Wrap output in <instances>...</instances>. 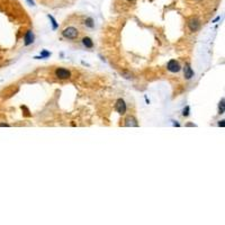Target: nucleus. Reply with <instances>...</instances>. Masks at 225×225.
<instances>
[{"label": "nucleus", "instance_id": "obj_8", "mask_svg": "<svg viewBox=\"0 0 225 225\" xmlns=\"http://www.w3.org/2000/svg\"><path fill=\"white\" fill-rule=\"evenodd\" d=\"M192 77H194V71H192V69L190 68L189 64H186V66H185V78L186 79H191Z\"/></svg>", "mask_w": 225, "mask_h": 225}, {"label": "nucleus", "instance_id": "obj_9", "mask_svg": "<svg viewBox=\"0 0 225 225\" xmlns=\"http://www.w3.org/2000/svg\"><path fill=\"white\" fill-rule=\"evenodd\" d=\"M82 44H83L87 48H92V47H94V42L91 41V38H90V37H83V38H82Z\"/></svg>", "mask_w": 225, "mask_h": 225}, {"label": "nucleus", "instance_id": "obj_1", "mask_svg": "<svg viewBox=\"0 0 225 225\" xmlns=\"http://www.w3.org/2000/svg\"><path fill=\"white\" fill-rule=\"evenodd\" d=\"M62 35L66 38H69V39H75V38L79 36V32L75 27H68L66 29H63Z\"/></svg>", "mask_w": 225, "mask_h": 225}, {"label": "nucleus", "instance_id": "obj_5", "mask_svg": "<svg viewBox=\"0 0 225 225\" xmlns=\"http://www.w3.org/2000/svg\"><path fill=\"white\" fill-rule=\"evenodd\" d=\"M188 26H189V29H190L191 32H196V31L199 29L200 23H199V20L197 18H191L188 22Z\"/></svg>", "mask_w": 225, "mask_h": 225}, {"label": "nucleus", "instance_id": "obj_16", "mask_svg": "<svg viewBox=\"0 0 225 225\" xmlns=\"http://www.w3.org/2000/svg\"><path fill=\"white\" fill-rule=\"evenodd\" d=\"M218 126H222V127H224V123H223V121H221V122L218 123Z\"/></svg>", "mask_w": 225, "mask_h": 225}, {"label": "nucleus", "instance_id": "obj_11", "mask_svg": "<svg viewBox=\"0 0 225 225\" xmlns=\"http://www.w3.org/2000/svg\"><path fill=\"white\" fill-rule=\"evenodd\" d=\"M48 18H50V19H51V20H52V24H53V28L55 29V28L57 27V24H56V20H55V19H54V18H53L52 16H50V15H48Z\"/></svg>", "mask_w": 225, "mask_h": 225}, {"label": "nucleus", "instance_id": "obj_6", "mask_svg": "<svg viewBox=\"0 0 225 225\" xmlns=\"http://www.w3.org/2000/svg\"><path fill=\"white\" fill-rule=\"evenodd\" d=\"M34 42V34L32 31H28L25 35V45H31Z\"/></svg>", "mask_w": 225, "mask_h": 225}, {"label": "nucleus", "instance_id": "obj_18", "mask_svg": "<svg viewBox=\"0 0 225 225\" xmlns=\"http://www.w3.org/2000/svg\"><path fill=\"white\" fill-rule=\"evenodd\" d=\"M128 1H134V0H128Z\"/></svg>", "mask_w": 225, "mask_h": 225}, {"label": "nucleus", "instance_id": "obj_2", "mask_svg": "<svg viewBox=\"0 0 225 225\" xmlns=\"http://www.w3.org/2000/svg\"><path fill=\"white\" fill-rule=\"evenodd\" d=\"M126 104L123 99H118L116 104H115V109L119 115H124L126 113Z\"/></svg>", "mask_w": 225, "mask_h": 225}, {"label": "nucleus", "instance_id": "obj_14", "mask_svg": "<svg viewBox=\"0 0 225 225\" xmlns=\"http://www.w3.org/2000/svg\"><path fill=\"white\" fill-rule=\"evenodd\" d=\"M86 24H87L89 27H92V26H94V24H92V19H91V18L87 19V23H86Z\"/></svg>", "mask_w": 225, "mask_h": 225}, {"label": "nucleus", "instance_id": "obj_3", "mask_svg": "<svg viewBox=\"0 0 225 225\" xmlns=\"http://www.w3.org/2000/svg\"><path fill=\"white\" fill-rule=\"evenodd\" d=\"M55 75L59 79H69L71 77V72L69 70H66V69L59 68V69H56V71H55Z\"/></svg>", "mask_w": 225, "mask_h": 225}, {"label": "nucleus", "instance_id": "obj_15", "mask_svg": "<svg viewBox=\"0 0 225 225\" xmlns=\"http://www.w3.org/2000/svg\"><path fill=\"white\" fill-rule=\"evenodd\" d=\"M0 126H1V127H4V126L8 127V126H9V124H7V123H2V124H0Z\"/></svg>", "mask_w": 225, "mask_h": 225}, {"label": "nucleus", "instance_id": "obj_13", "mask_svg": "<svg viewBox=\"0 0 225 225\" xmlns=\"http://www.w3.org/2000/svg\"><path fill=\"white\" fill-rule=\"evenodd\" d=\"M183 116H188V115H189V106H187V107L183 109Z\"/></svg>", "mask_w": 225, "mask_h": 225}, {"label": "nucleus", "instance_id": "obj_4", "mask_svg": "<svg viewBox=\"0 0 225 225\" xmlns=\"http://www.w3.org/2000/svg\"><path fill=\"white\" fill-rule=\"evenodd\" d=\"M167 68H168V70L170 71V72H174V73L179 72V71H180V69H181L180 64H179L176 60H171V61H169Z\"/></svg>", "mask_w": 225, "mask_h": 225}, {"label": "nucleus", "instance_id": "obj_10", "mask_svg": "<svg viewBox=\"0 0 225 225\" xmlns=\"http://www.w3.org/2000/svg\"><path fill=\"white\" fill-rule=\"evenodd\" d=\"M220 114H224V99L220 103Z\"/></svg>", "mask_w": 225, "mask_h": 225}, {"label": "nucleus", "instance_id": "obj_17", "mask_svg": "<svg viewBox=\"0 0 225 225\" xmlns=\"http://www.w3.org/2000/svg\"><path fill=\"white\" fill-rule=\"evenodd\" d=\"M27 1H28V4H29V5L34 6V1H33V0H27Z\"/></svg>", "mask_w": 225, "mask_h": 225}, {"label": "nucleus", "instance_id": "obj_12", "mask_svg": "<svg viewBox=\"0 0 225 225\" xmlns=\"http://www.w3.org/2000/svg\"><path fill=\"white\" fill-rule=\"evenodd\" d=\"M50 55H51V53H50V52L43 51L42 52V55H41V59H42V57H47V56H50Z\"/></svg>", "mask_w": 225, "mask_h": 225}, {"label": "nucleus", "instance_id": "obj_7", "mask_svg": "<svg viewBox=\"0 0 225 225\" xmlns=\"http://www.w3.org/2000/svg\"><path fill=\"white\" fill-rule=\"evenodd\" d=\"M125 125H126V126H139V123H137L135 117L128 116V117L125 119Z\"/></svg>", "mask_w": 225, "mask_h": 225}]
</instances>
